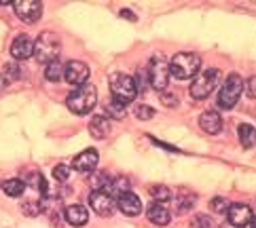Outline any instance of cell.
Returning a JSON list of instances; mask_svg holds the SVG:
<instances>
[{
    "label": "cell",
    "mask_w": 256,
    "mask_h": 228,
    "mask_svg": "<svg viewBox=\"0 0 256 228\" xmlns=\"http://www.w3.org/2000/svg\"><path fill=\"white\" fill-rule=\"evenodd\" d=\"M170 76H172L170 61L161 55H152V59L148 61V80H150L152 89H157L163 93L170 85Z\"/></svg>",
    "instance_id": "7"
},
{
    "label": "cell",
    "mask_w": 256,
    "mask_h": 228,
    "mask_svg": "<svg viewBox=\"0 0 256 228\" xmlns=\"http://www.w3.org/2000/svg\"><path fill=\"white\" fill-rule=\"evenodd\" d=\"M60 49H62V42L58 38V34H53V32H42L38 38L34 40V57H36V61L47 63V66L51 61H58Z\"/></svg>",
    "instance_id": "4"
},
{
    "label": "cell",
    "mask_w": 256,
    "mask_h": 228,
    "mask_svg": "<svg viewBox=\"0 0 256 228\" xmlns=\"http://www.w3.org/2000/svg\"><path fill=\"white\" fill-rule=\"evenodd\" d=\"M110 93L112 99H116L118 104H132L136 95H138V83L130 76V74H123V72H112L110 74Z\"/></svg>",
    "instance_id": "2"
},
{
    "label": "cell",
    "mask_w": 256,
    "mask_h": 228,
    "mask_svg": "<svg viewBox=\"0 0 256 228\" xmlns=\"http://www.w3.org/2000/svg\"><path fill=\"white\" fill-rule=\"evenodd\" d=\"M89 133H91V138H96V140H104L106 135L110 133V123H108V118L104 114L94 116L89 123Z\"/></svg>",
    "instance_id": "18"
},
{
    "label": "cell",
    "mask_w": 256,
    "mask_h": 228,
    "mask_svg": "<svg viewBox=\"0 0 256 228\" xmlns=\"http://www.w3.org/2000/svg\"><path fill=\"white\" fill-rule=\"evenodd\" d=\"M210 209H212L214 214H226V209H228V203H226V199L224 197H216L210 201Z\"/></svg>",
    "instance_id": "30"
},
{
    "label": "cell",
    "mask_w": 256,
    "mask_h": 228,
    "mask_svg": "<svg viewBox=\"0 0 256 228\" xmlns=\"http://www.w3.org/2000/svg\"><path fill=\"white\" fill-rule=\"evenodd\" d=\"M121 17H127V19H132V21H136V15H134L132 11H127V8H123V11H121Z\"/></svg>",
    "instance_id": "35"
},
{
    "label": "cell",
    "mask_w": 256,
    "mask_h": 228,
    "mask_svg": "<svg viewBox=\"0 0 256 228\" xmlns=\"http://www.w3.org/2000/svg\"><path fill=\"white\" fill-rule=\"evenodd\" d=\"M0 78H2V83H13V80L22 78L20 66H17V63H6L2 68V72H0Z\"/></svg>",
    "instance_id": "25"
},
{
    "label": "cell",
    "mask_w": 256,
    "mask_h": 228,
    "mask_svg": "<svg viewBox=\"0 0 256 228\" xmlns=\"http://www.w3.org/2000/svg\"><path fill=\"white\" fill-rule=\"evenodd\" d=\"M22 209H24L26 216H40L42 214V203L40 201H26Z\"/></svg>",
    "instance_id": "29"
},
{
    "label": "cell",
    "mask_w": 256,
    "mask_h": 228,
    "mask_svg": "<svg viewBox=\"0 0 256 228\" xmlns=\"http://www.w3.org/2000/svg\"><path fill=\"white\" fill-rule=\"evenodd\" d=\"M199 127H201V129H204L206 133L216 135V133L222 131V118H220V114L214 112V110L204 112V114L199 116Z\"/></svg>",
    "instance_id": "16"
},
{
    "label": "cell",
    "mask_w": 256,
    "mask_h": 228,
    "mask_svg": "<svg viewBox=\"0 0 256 228\" xmlns=\"http://www.w3.org/2000/svg\"><path fill=\"white\" fill-rule=\"evenodd\" d=\"M148 193H150V197H152L154 203H166V201H170V199L174 197L172 190H170L168 186H163V184H154V186H150V188H148Z\"/></svg>",
    "instance_id": "23"
},
{
    "label": "cell",
    "mask_w": 256,
    "mask_h": 228,
    "mask_svg": "<svg viewBox=\"0 0 256 228\" xmlns=\"http://www.w3.org/2000/svg\"><path fill=\"white\" fill-rule=\"evenodd\" d=\"M240 140H242L244 148H252V146H256V127H252L248 123L240 125Z\"/></svg>",
    "instance_id": "21"
},
{
    "label": "cell",
    "mask_w": 256,
    "mask_h": 228,
    "mask_svg": "<svg viewBox=\"0 0 256 228\" xmlns=\"http://www.w3.org/2000/svg\"><path fill=\"white\" fill-rule=\"evenodd\" d=\"M161 102L166 104L168 108H176V106H178V97L172 95V93H170V95H168V93H161Z\"/></svg>",
    "instance_id": "34"
},
{
    "label": "cell",
    "mask_w": 256,
    "mask_h": 228,
    "mask_svg": "<svg viewBox=\"0 0 256 228\" xmlns=\"http://www.w3.org/2000/svg\"><path fill=\"white\" fill-rule=\"evenodd\" d=\"M44 78L51 80V83H58L64 78V66L60 61H51L47 68H44Z\"/></svg>",
    "instance_id": "24"
},
{
    "label": "cell",
    "mask_w": 256,
    "mask_h": 228,
    "mask_svg": "<svg viewBox=\"0 0 256 228\" xmlns=\"http://www.w3.org/2000/svg\"><path fill=\"white\" fill-rule=\"evenodd\" d=\"M199 68H201V57L197 53H178V55H174L170 61L172 76L178 80H186V78L197 76Z\"/></svg>",
    "instance_id": "3"
},
{
    "label": "cell",
    "mask_w": 256,
    "mask_h": 228,
    "mask_svg": "<svg viewBox=\"0 0 256 228\" xmlns=\"http://www.w3.org/2000/svg\"><path fill=\"white\" fill-rule=\"evenodd\" d=\"M98 104V91L94 85H80L78 89H74L66 99V106L70 112H74L78 116L89 114Z\"/></svg>",
    "instance_id": "1"
},
{
    "label": "cell",
    "mask_w": 256,
    "mask_h": 228,
    "mask_svg": "<svg viewBox=\"0 0 256 228\" xmlns=\"http://www.w3.org/2000/svg\"><path fill=\"white\" fill-rule=\"evenodd\" d=\"M64 218L70 226H85L89 220V212L83 205H68L66 212H64Z\"/></svg>",
    "instance_id": "17"
},
{
    "label": "cell",
    "mask_w": 256,
    "mask_h": 228,
    "mask_svg": "<svg viewBox=\"0 0 256 228\" xmlns=\"http://www.w3.org/2000/svg\"><path fill=\"white\" fill-rule=\"evenodd\" d=\"M104 116L112 118V121H121V118H125V106L118 104L116 99H110V102H106V106H104Z\"/></svg>",
    "instance_id": "22"
},
{
    "label": "cell",
    "mask_w": 256,
    "mask_h": 228,
    "mask_svg": "<svg viewBox=\"0 0 256 228\" xmlns=\"http://www.w3.org/2000/svg\"><path fill=\"white\" fill-rule=\"evenodd\" d=\"M11 55L15 61L30 59L34 55V40L28 34H17L15 40L11 42Z\"/></svg>",
    "instance_id": "12"
},
{
    "label": "cell",
    "mask_w": 256,
    "mask_h": 228,
    "mask_svg": "<svg viewBox=\"0 0 256 228\" xmlns=\"http://www.w3.org/2000/svg\"><path fill=\"white\" fill-rule=\"evenodd\" d=\"M98 150L96 148H87V150H83L78 154V157H74V161H72V167H74L76 171H80V173H91L96 169V165H98Z\"/></svg>",
    "instance_id": "14"
},
{
    "label": "cell",
    "mask_w": 256,
    "mask_h": 228,
    "mask_svg": "<svg viewBox=\"0 0 256 228\" xmlns=\"http://www.w3.org/2000/svg\"><path fill=\"white\" fill-rule=\"evenodd\" d=\"M250 228H256V218H252V222H250Z\"/></svg>",
    "instance_id": "36"
},
{
    "label": "cell",
    "mask_w": 256,
    "mask_h": 228,
    "mask_svg": "<svg viewBox=\"0 0 256 228\" xmlns=\"http://www.w3.org/2000/svg\"><path fill=\"white\" fill-rule=\"evenodd\" d=\"M244 89H246V93H248L252 99H256V76H250L248 80H246Z\"/></svg>",
    "instance_id": "33"
},
{
    "label": "cell",
    "mask_w": 256,
    "mask_h": 228,
    "mask_svg": "<svg viewBox=\"0 0 256 228\" xmlns=\"http://www.w3.org/2000/svg\"><path fill=\"white\" fill-rule=\"evenodd\" d=\"M2 190L6 197L11 199H20L26 190V182L24 180H17V178H11V180H4L2 182Z\"/></svg>",
    "instance_id": "20"
},
{
    "label": "cell",
    "mask_w": 256,
    "mask_h": 228,
    "mask_svg": "<svg viewBox=\"0 0 256 228\" xmlns=\"http://www.w3.org/2000/svg\"><path fill=\"white\" fill-rule=\"evenodd\" d=\"M193 224H195V228H214L212 218H208V216H197Z\"/></svg>",
    "instance_id": "32"
},
{
    "label": "cell",
    "mask_w": 256,
    "mask_h": 228,
    "mask_svg": "<svg viewBox=\"0 0 256 228\" xmlns=\"http://www.w3.org/2000/svg\"><path fill=\"white\" fill-rule=\"evenodd\" d=\"M106 193L110 195L112 199L121 197L123 193H130V180H127L125 176H118V178H112L110 184L106 186Z\"/></svg>",
    "instance_id": "19"
},
{
    "label": "cell",
    "mask_w": 256,
    "mask_h": 228,
    "mask_svg": "<svg viewBox=\"0 0 256 228\" xmlns=\"http://www.w3.org/2000/svg\"><path fill=\"white\" fill-rule=\"evenodd\" d=\"M53 178H56L58 182H68L70 180V167L60 163V165L53 167Z\"/></svg>",
    "instance_id": "31"
},
{
    "label": "cell",
    "mask_w": 256,
    "mask_h": 228,
    "mask_svg": "<svg viewBox=\"0 0 256 228\" xmlns=\"http://www.w3.org/2000/svg\"><path fill=\"white\" fill-rule=\"evenodd\" d=\"M89 74H91L89 66L83 63V61H78V59H72V61H68L66 66H64V78H66L70 85H76V87L87 85Z\"/></svg>",
    "instance_id": "10"
},
{
    "label": "cell",
    "mask_w": 256,
    "mask_h": 228,
    "mask_svg": "<svg viewBox=\"0 0 256 228\" xmlns=\"http://www.w3.org/2000/svg\"><path fill=\"white\" fill-rule=\"evenodd\" d=\"M13 4H15V15L20 17L24 23H34L40 19L42 2H38V0H17Z\"/></svg>",
    "instance_id": "9"
},
{
    "label": "cell",
    "mask_w": 256,
    "mask_h": 228,
    "mask_svg": "<svg viewBox=\"0 0 256 228\" xmlns=\"http://www.w3.org/2000/svg\"><path fill=\"white\" fill-rule=\"evenodd\" d=\"M146 216H148V220L152 224H157V226H168L170 220H172L170 209L163 203H154V201L148 205V209H146Z\"/></svg>",
    "instance_id": "15"
},
{
    "label": "cell",
    "mask_w": 256,
    "mask_h": 228,
    "mask_svg": "<svg viewBox=\"0 0 256 228\" xmlns=\"http://www.w3.org/2000/svg\"><path fill=\"white\" fill-rule=\"evenodd\" d=\"M195 205V195L193 193H182L178 199H176V207H178V214H184L188 212L190 207Z\"/></svg>",
    "instance_id": "26"
},
{
    "label": "cell",
    "mask_w": 256,
    "mask_h": 228,
    "mask_svg": "<svg viewBox=\"0 0 256 228\" xmlns=\"http://www.w3.org/2000/svg\"><path fill=\"white\" fill-rule=\"evenodd\" d=\"M110 173L108 171H100L96 173L94 178H91V186H94V190H106V186L110 184Z\"/></svg>",
    "instance_id": "27"
},
{
    "label": "cell",
    "mask_w": 256,
    "mask_h": 228,
    "mask_svg": "<svg viewBox=\"0 0 256 228\" xmlns=\"http://www.w3.org/2000/svg\"><path fill=\"white\" fill-rule=\"evenodd\" d=\"M226 218H228V224H233L235 228H244V226H250L254 214H252V209L248 205L233 203L226 209Z\"/></svg>",
    "instance_id": "11"
},
{
    "label": "cell",
    "mask_w": 256,
    "mask_h": 228,
    "mask_svg": "<svg viewBox=\"0 0 256 228\" xmlns=\"http://www.w3.org/2000/svg\"><path fill=\"white\" fill-rule=\"evenodd\" d=\"M218 83H220V72L216 68H208L195 76L193 85H190V95L195 99H206L218 87Z\"/></svg>",
    "instance_id": "6"
},
{
    "label": "cell",
    "mask_w": 256,
    "mask_h": 228,
    "mask_svg": "<svg viewBox=\"0 0 256 228\" xmlns=\"http://www.w3.org/2000/svg\"><path fill=\"white\" fill-rule=\"evenodd\" d=\"M134 114L140 118V121H150V118L154 116V110L152 106H146V104H138L134 108Z\"/></svg>",
    "instance_id": "28"
},
{
    "label": "cell",
    "mask_w": 256,
    "mask_h": 228,
    "mask_svg": "<svg viewBox=\"0 0 256 228\" xmlns=\"http://www.w3.org/2000/svg\"><path fill=\"white\" fill-rule=\"evenodd\" d=\"M116 207H118V212L127 218H136L142 214V201L136 193H132V190L130 193H123L121 197H116Z\"/></svg>",
    "instance_id": "13"
},
{
    "label": "cell",
    "mask_w": 256,
    "mask_h": 228,
    "mask_svg": "<svg viewBox=\"0 0 256 228\" xmlns=\"http://www.w3.org/2000/svg\"><path fill=\"white\" fill-rule=\"evenodd\" d=\"M89 207L94 209L98 216L108 218V216H112V214H114L116 201H114L110 195H108L106 190H94V193L89 195Z\"/></svg>",
    "instance_id": "8"
},
{
    "label": "cell",
    "mask_w": 256,
    "mask_h": 228,
    "mask_svg": "<svg viewBox=\"0 0 256 228\" xmlns=\"http://www.w3.org/2000/svg\"><path fill=\"white\" fill-rule=\"evenodd\" d=\"M242 93H244V80L237 72H231L220 87V93H218V106H220L222 110H231V108L240 102Z\"/></svg>",
    "instance_id": "5"
}]
</instances>
